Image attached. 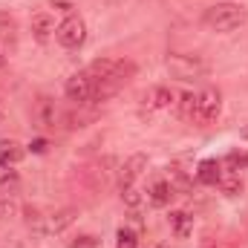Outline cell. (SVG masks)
<instances>
[{
	"label": "cell",
	"instance_id": "cell-4",
	"mask_svg": "<svg viewBox=\"0 0 248 248\" xmlns=\"http://www.w3.org/2000/svg\"><path fill=\"white\" fill-rule=\"evenodd\" d=\"M165 66H168V72H170L173 78H179V81H190V78H196V75L205 72L202 58H196V55H179V52L168 55Z\"/></svg>",
	"mask_w": 248,
	"mask_h": 248
},
{
	"label": "cell",
	"instance_id": "cell-20",
	"mask_svg": "<svg viewBox=\"0 0 248 248\" xmlns=\"http://www.w3.org/2000/svg\"><path fill=\"white\" fill-rule=\"evenodd\" d=\"M122 199H124V205H127V208H139V202H141V196H139L136 185L122 187Z\"/></svg>",
	"mask_w": 248,
	"mask_h": 248
},
{
	"label": "cell",
	"instance_id": "cell-3",
	"mask_svg": "<svg viewBox=\"0 0 248 248\" xmlns=\"http://www.w3.org/2000/svg\"><path fill=\"white\" fill-rule=\"evenodd\" d=\"M55 41L61 44L63 49H78L87 41V23L78 15H69L61 26L55 29Z\"/></svg>",
	"mask_w": 248,
	"mask_h": 248
},
{
	"label": "cell",
	"instance_id": "cell-16",
	"mask_svg": "<svg viewBox=\"0 0 248 248\" xmlns=\"http://www.w3.org/2000/svg\"><path fill=\"white\" fill-rule=\"evenodd\" d=\"M176 113H179V119H190L193 122V110H196V95L193 93H182L179 95V101H176Z\"/></svg>",
	"mask_w": 248,
	"mask_h": 248
},
{
	"label": "cell",
	"instance_id": "cell-7",
	"mask_svg": "<svg viewBox=\"0 0 248 248\" xmlns=\"http://www.w3.org/2000/svg\"><path fill=\"white\" fill-rule=\"evenodd\" d=\"M144 104H147V110H170V107H176V93L168 87H150L144 93Z\"/></svg>",
	"mask_w": 248,
	"mask_h": 248
},
{
	"label": "cell",
	"instance_id": "cell-14",
	"mask_svg": "<svg viewBox=\"0 0 248 248\" xmlns=\"http://www.w3.org/2000/svg\"><path fill=\"white\" fill-rule=\"evenodd\" d=\"M147 193H150V202H153L156 208H165V205L170 202V196H173V187H170L168 179H156Z\"/></svg>",
	"mask_w": 248,
	"mask_h": 248
},
{
	"label": "cell",
	"instance_id": "cell-9",
	"mask_svg": "<svg viewBox=\"0 0 248 248\" xmlns=\"http://www.w3.org/2000/svg\"><path fill=\"white\" fill-rule=\"evenodd\" d=\"M147 168V159L141 156V153H136V156H130L127 159V165L122 168V187H130L136 179H139V173Z\"/></svg>",
	"mask_w": 248,
	"mask_h": 248
},
{
	"label": "cell",
	"instance_id": "cell-1",
	"mask_svg": "<svg viewBox=\"0 0 248 248\" xmlns=\"http://www.w3.org/2000/svg\"><path fill=\"white\" fill-rule=\"evenodd\" d=\"M248 20V9L240 3H217L205 12V26L214 32H234Z\"/></svg>",
	"mask_w": 248,
	"mask_h": 248
},
{
	"label": "cell",
	"instance_id": "cell-25",
	"mask_svg": "<svg viewBox=\"0 0 248 248\" xmlns=\"http://www.w3.org/2000/svg\"><path fill=\"white\" fill-rule=\"evenodd\" d=\"M29 147H32L35 153H44V150H46V141H44V139H38V141H32Z\"/></svg>",
	"mask_w": 248,
	"mask_h": 248
},
{
	"label": "cell",
	"instance_id": "cell-24",
	"mask_svg": "<svg viewBox=\"0 0 248 248\" xmlns=\"http://www.w3.org/2000/svg\"><path fill=\"white\" fill-rule=\"evenodd\" d=\"M52 6H55L58 12H66V15H72V6H69L66 0H52Z\"/></svg>",
	"mask_w": 248,
	"mask_h": 248
},
{
	"label": "cell",
	"instance_id": "cell-5",
	"mask_svg": "<svg viewBox=\"0 0 248 248\" xmlns=\"http://www.w3.org/2000/svg\"><path fill=\"white\" fill-rule=\"evenodd\" d=\"M93 78L81 69V72H75V75H69L66 78V84H63V93H66V98L69 101H75V104H87L90 98H93Z\"/></svg>",
	"mask_w": 248,
	"mask_h": 248
},
{
	"label": "cell",
	"instance_id": "cell-8",
	"mask_svg": "<svg viewBox=\"0 0 248 248\" xmlns=\"http://www.w3.org/2000/svg\"><path fill=\"white\" fill-rule=\"evenodd\" d=\"M55 20L49 17V15H35L32 17V35H35V41L38 44H49L52 38H55Z\"/></svg>",
	"mask_w": 248,
	"mask_h": 248
},
{
	"label": "cell",
	"instance_id": "cell-21",
	"mask_svg": "<svg viewBox=\"0 0 248 248\" xmlns=\"http://www.w3.org/2000/svg\"><path fill=\"white\" fill-rule=\"evenodd\" d=\"M69 248H98V237L95 234H81L78 240H72Z\"/></svg>",
	"mask_w": 248,
	"mask_h": 248
},
{
	"label": "cell",
	"instance_id": "cell-18",
	"mask_svg": "<svg viewBox=\"0 0 248 248\" xmlns=\"http://www.w3.org/2000/svg\"><path fill=\"white\" fill-rule=\"evenodd\" d=\"M248 165V153H243V150H231L228 156H225V168L231 170V173H237V170H243Z\"/></svg>",
	"mask_w": 248,
	"mask_h": 248
},
{
	"label": "cell",
	"instance_id": "cell-2",
	"mask_svg": "<svg viewBox=\"0 0 248 248\" xmlns=\"http://www.w3.org/2000/svg\"><path fill=\"white\" fill-rule=\"evenodd\" d=\"M219 113H222V95H219V90H214V87H205V90L196 95L193 122L202 124V127H208V124H214L217 119H219Z\"/></svg>",
	"mask_w": 248,
	"mask_h": 248
},
{
	"label": "cell",
	"instance_id": "cell-13",
	"mask_svg": "<svg viewBox=\"0 0 248 248\" xmlns=\"http://www.w3.org/2000/svg\"><path fill=\"white\" fill-rule=\"evenodd\" d=\"M17 185H20V176H17V170L9 165V162H3L0 159V193H15L17 190Z\"/></svg>",
	"mask_w": 248,
	"mask_h": 248
},
{
	"label": "cell",
	"instance_id": "cell-15",
	"mask_svg": "<svg viewBox=\"0 0 248 248\" xmlns=\"http://www.w3.org/2000/svg\"><path fill=\"white\" fill-rule=\"evenodd\" d=\"M23 156H26V150H23V147H20L15 139H3V141H0V159H3V162H9V165H17Z\"/></svg>",
	"mask_w": 248,
	"mask_h": 248
},
{
	"label": "cell",
	"instance_id": "cell-10",
	"mask_svg": "<svg viewBox=\"0 0 248 248\" xmlns=\"http://www.w3.org/2000/svg\"><path fill=\"white\" fill-rule=\"evenodd\" d=\"M35 119L41 127H55V119H58V110H55V101L52 98H38V104H35Z\"/></svg>",
	"mask_w": 248,
	"mask_h": 248
},
{
	"label": "cell",
	"instance_id": "cell-17",
	"mask_svg": "<svg viewBox=\"0 0 248 248\" xmlns=\"http://www.w3.org/2000/svg\"><path fill=\"white\" fill-rule=\"evenodd\" d=\"M219 187H222L228 196H237V193L243 190V182H240V176H237V173H231V170H228V173H222V176H219Z\"/></svg>",
	"mask_w": 248,
	"mask_h": 248
},
{
	"label": "cell",
	"instance_id": "cell-11",
	"mask_svg": "<svg viewBox=\"0 0 248 248\" xmlns=\"http://www.w3.org/2000/svg\"><path fill=\"white\" fill-rule=\"evenodd\" d=\"M219 176H222V165H219V162H214V159L199 162L196 179H199L202 185H219Z\"/></svg>",
	"mask_w": 248,
	"mask_h": 248
},
{
	"label": "cell",
	"instance_id": "cell-22",
	"mask_svg": "<svg viewBox=\"0 0 248 248\" xmlns=\"http://www.w3.org/2000/svg\"><path fill=\"white\" fill-rule=\"evenodd\" d=\"M136 246H139L136 234H133L130 228H122V231H119V248H136Z\"/></svg>",
	"mask_w": 248,
	"mask_h": 248
},
{
	"label": "cell",
	"instance_id": "cell-6",
	"mask_svg": "<svg viewBox=\"0 0 248 248\" xmlns=\"http://www.w3.org/2000/svg\"><path fill=\"white\" fill-rule=\"evenodd\" d=\"M75 217H78L75 208H61V211L44 217V225H38V231H41V234H61L63 228H69V225L75 222Z\"/></svg>",
	"mask_w": 248,
	"mask_h": 248
},
{
	"label": "cell",
	"instance_id": "cell-26",
	"mask_svg": "<svg viewBox=\"0 0 248 248\" xmlns=\"http://www.w3.org/2000/svg\"><path fill=\"white\" fill-rule=\"evenodd\" d=\"M3 63H6V58H3V52H0V66H3Z\"/></svg>",
	"mask_w": 248,
	"mask_h": 248
},
{
	"label": "cell",
	"instance_id": "cell-12",
	"mask_svg": "<svg viewBox=\"0 0 248 248\" xmlns=\"http://www.w3.org/2000/svg\"><path fill=\"white\" fill-rule=\"evenodd\" d=\"M168 222H170V228H173V234H176L179 240H187L190 231H193V217H187L185 211H173V214L168 217Z\"/></svg>",
	"mask_w": 248,
	"mask_h": 248
},
{
	"label": "cell",
	"instance_id": "cell-23",
	"mask_svg": "<svg viewBox=\"0 0 248 248\" xmlns=\"http://www.w3.org/2000/svg\"><path fill=\"white\" fill-rule=\"evenodd\" d=\"M17 214V205L9 199V196H3L0 199V219H9V217H15Z\"/></svg>",
	"mask_w": 248,
	"mask_h": 248
},
{
	"label": "cell",
	"instance_id": "cell-19",
	"mask_svg": "<svg viewBox=\"0 0 248 248\" xmlns=\"http://www.w3.org/2000/svg\"><path fill=\"white\" fill-rule=\"evenodd\" d=\"M170 176H173V179H170L173 193H176V190H182V193H187V190H190V182H187V176L179 170V168H173V170H170Z\"/></svg>",
	"mask_w": 248,
	"mask_h": 248
}]
</instances>
